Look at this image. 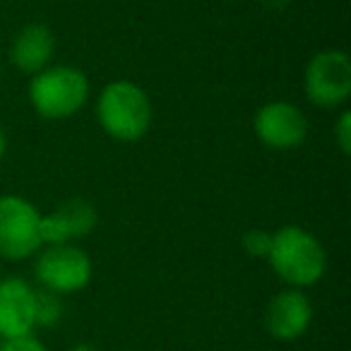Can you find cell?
I'll return each mask as SVG.
<instances>
[{
  "label": "cell",
  "instance_id": "1",
  "mask_svg": "<svg viewBox=\"0 0 351 351\" xmlns=\"http://www.w3.org/2000/svg\"><path fill=\"white\" fill-rule=\"evenodd\" d=\"M267 265L289 289L315 287L327 272V250L317 236L298 224H287L272 234Z\"/></svg>",
  "mask_w": 351,
  "mask_h": 351
},
{
  "label": "cell",
  "instance_id": "2",
  "mask_svg": "<svg viewBox=\"0 0 351 351\" xmlns=\"http://www.w3.org/2000/svg\"><path fill=\"white\" fill-rule=\"evenodd\" d=\"M97 121L116 142L142 140L154 121L149 94L130 80H113L97 99Z\"/></svg>",
  "mask_w": 351,
  "mask_h": 351
},
{
  "label": "cell",
  "instance_id": "3",
  "mask_svg": "<svg viewBox=\"0 0 351 351\" xmlns=\"http://www.w3.org/2000/svg\"><path fill=\"white\" fill-rule=\"evenodd\" d=\"M29 104L44 121H68L89 101L92 84L75 65H49L29 77Z\"/></svg>",
  "mask_w": 351,
  "mask_h": 351
},
{
  "label": "cell",
  "instance_id": "4",
  "mask_svg": "<svg viewBox=\"0 0 351 351\" xmlns=\"http://www.w3.org/2000/svg\"><path fill=\"white\" fill-rule=\"evenodd\" d=\"M303 94L315 108L335 111L351 97V58L344 49L313 53L303 70Z\"/></svg>",
  "mask_w": 351,
  "mask_h": 351
},
{
  "label": "cell",
  "instance_id": "5",
  "mask_svg": "<svg viewBox=\"0 0 351 351\" xmlns=\"http://www.w3.org/2000/svg\"><path fill=\"white\" fill-rule=\"evenodd\" d=\"M92 274V258L77 243L44 245L34 255V279L44 291L70 296L87 289Z\"/></svg>",
  "mask_w": 351,
  "mask_h": 351
},
{
  "label": "cell",
  "instance_id": "6",
  "mask_svg": "<svg viewBox=\"0 0 351 351\" xmlns=\"http://www.w3.org/2000/svg\"><path fill=\"white\" fill-rule=\"evenodd\" d=\"M44 248L41 212L22 195H0V258L22 263Z\"/></svg>",
  "mask_w": 351,
  "mask_h": 351
},
{
  "label": "cell",
  "instance_id": "7",
  "mask_svg": "<svg viewBox=\"0 0 351 351\" xmlns=\"http://www.w3.org/2000/svg\"><path fill=\"white\" fill-rule=\"evenodd\" d=\"M253 130L260 145L274 152H291L306 142L308 137V118L296 104L284 101H267L258 108L253 118Z\"/></svg>",
  "mask_w": 351,
  "mask_h": 351
},
{
  "label": "cell",
  "instance_id": "8",
  "mask_svg": "<svg viewBox=\"0 0 351 351\" xmlns=\"http://www.w3.org/2000/svg\"><path fill=\"white\" fill-rule=\"evenodd\" d=\"M99 226V210L84 197H70V200L56 205L51 212L41 215V239L44 245L77 243L94 234Z\"/></svg>",
  "mask_w": 351,
  "mask_h": 351
},
{
  "label": "cell",
  "instance_id": "9",
  "mask_svg": "<svg viewBox=\"0 0 351 351\" xmlns=\"http://www.w3.org/2000/svg\"><path fill=\"white\" fill-rule=\"evenodd\" d=\"M313 322V303L301 289H282L265 308V330L277 341H296Z\"/></svg>",
  "mask_w": 351,
  "mask_h": 351
},
{
  "label": "cell",
  "instance_id": "10",
  "mask_svg": "<svg viewBox=\"0 0 351 351\" xmlns=\"http://www.w3.org/2000/svg\"><path fill=\"white\" fill-rule=\"evenodd\" d=\"M36 287L22 277L0 279V341L34 335Z\"/></svg>",
  "mask_w": 351,
  "mask_h": 351
},
{
  "label": "cell",
  "instance_id": "11",
  "mask_svg": "<svg viewBox=\"0 0 351 351\" xmlns=\"http://www.w3.org/2000/svg\"><path fill=\"white\" fill-rule=\"evenodd\" d=\"M56 34L44 22H29L20 27L10 41L8 60L20 75H36L53 63Z\"/></svg>",
  "mask_w": 351,
  "mask_h": 351
},
{
  "label": "cell",
  "instance_id": "12",
  "mask_svg": "<svg viewBox=\"0 0 351 351\" xmlns=\"http://www.w3.org/2000/svg\"><path fill=\"white\" fill-rule=\"evenodd\" d=\"M63 296L58 293H51L44 291V289H36V303H34V322H36V330H51L56 327L60 320H63Z\"/></svg>",
  "mask_w": 351,
  "mask_h": 351
},
{
  "label": "cell",
  "instance_id": "13",
  "mask_svg": "<svg viewBox=\"0 0 351 351\" xmlns=\"http://www.w3.org/2000/svg\"><path fill=\"white\" fill-rule=\"evenodd\" d=\"M241 245H243L245 255L250 258L265 260L269 253V245H272V231L265 229H248L241 239Z\"/></svg>",
  "mask_w": 351,
  "mask_h": 351
},
{
  "label": "cell",
  "instance_id": "14",
  "mask_svg": "<svg viewBox=\"0 0 351 351\" xmlns=\"http://www.w3.org/2000/svg\"><path fill=\"white\" fill-rule=\"evenodd\" d=\"M335 145L344 156L351 154V111L341 108L335 121Z\"/></svg>",
  "mask_w": 351,
  "mask_h": 351
},
{
  "label": "cell",
  "instance_id": "15",
  "mask_svg": "<svg viewBox=\"0 0 351 351\" xmlns=\"http://www.w3.org/2000/svg\"><path fill=\"white\" fill-rule=\"evenodd\" d=\"M0 351H49V346L36 335H25V337H12V339H3L0 341Z\"/></svg>",
  "mask_w": 351,
  "mask_h": 351
},
{
  "label": "cell",
  "instance_id": "16",
  "mask_svg": "<svg viewBox=\"0 0 351 351\" xmlns=\"http://www.w3.org/2000/svg\"><path fill=\"white\" fill-rule=\"evenodd\" d=\"M8 152V137H5V130L0 128V161H3V156H5Z\"/></svg>",
  "mask_w": 351,
  "mask_h": 351
},
{
  "label": "cell",
  "instance_id": "17",
  "mask_svg": "<svg viewBox=\"0 0 351 351\" xmlns=\"http://www.w3.org/2000/svg\"><path fill=\"white\" fill-rule=\"evenodd\" d=\"M65 351H99L97 346H92V344H73L70 349H65Z\"/></svg>",
  "mask_w": 351,
  "mask_h": 351
}]
</instances>
